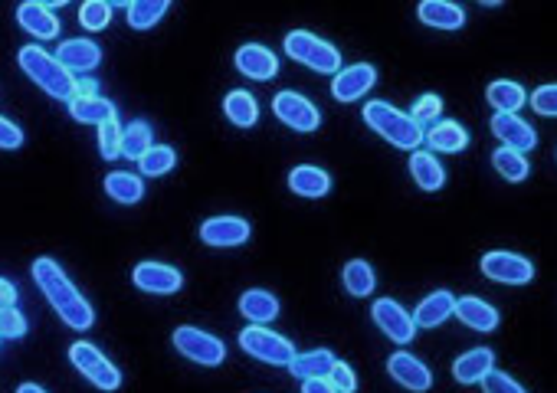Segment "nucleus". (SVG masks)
Masks as SVG:
<instances>
[{"instance_id":"473e14b6","label":"nucleus","mask_w":557,"mask_h":393,"mask_svg":"<svg viewBox=\"0 0 557 393\" xmlns=\"http://www.w3.org/2000/svg\"><path fill=\"white\" fill-rule=\"evenodd\" d=\"M171 10V0H135V4L125 7L128 27L132 30H151L164 14Z\"/></svg>"},{"instance_id":"cd10ccee","label":"nucleus","mask_w":557,"mask_h":393,"mask_svg":"<svg viewBox=\"0 0 557 393\" xmlns=\"http://www.w3.org/2000/svg\"><path fill=\"white\" fill-rule=\"evenodd\" d=\"M223 115H227L236 128H253L259 122V102L253 99V92L233 89L227 99H223Z\"/></svg>"},{"instance_id":"c9c22d12","label":"nucleus","mask_w":557,"mask_h":393,"mask_svg":"<svg viewBox=\"0 0 557 393\" xmlns=\"http://www.w3.org/2000/svg\"><path fill=\"white\" fill-rule=\"evenodd\" d=\"M177 164V151L171 145H151L145 154L138 158V168L145 177H161L168 174L171 168Z\"/></svg>"},{"instance_id":"1a4fd4ad","label":"nucleus","mask_w":557,"mask_h":393,"mask_svg":"<svg viewBox=\"0 0 557 393\" xmlns=\"http://www.w3.org/2000/svg\"><path fill=\"white\" fill-rule=\"evenodd\" d=\"M272 112L282 125H289L292 131H318L322 125V112H318V105L312 99H305L302 92H279L276 99H272Z\"/></svg>"},{"instance_id":"bb28decb","label":"nucleus","mask_w":557,"mask_h":393,"mask_svg":"<svg viewBox=\"0 0 557 393\" xmlns=\"http://www.w3.org/2000/svg\"><path fill=\"white\" fill-rule=\"evenodd\" d=\"M335 361H338V357L331 354L328 348H315V351L295 354V357H292V364H289V371H292V377H299V380L328 377V374H331V367H335Z\"/></svg>"},{"instance_id":"6e6552de","label":"nucleus","mask_w":557,"mask_h":393,"mask_svg":"<svg viewBox=\"0 0 557 393\" xmlns=\"http://www.w3.org/2000/svg\"><path fill=\"white\" fill-rule=\"evenodd\" d=\"M482 276L499 282V285H528L535 279V262L518 256V253H505V249H495V253H485L479 262Z\"/></svg>"},{"instance_id":"ea45409f","label":"nucleus","mask_w":557,"mask_h":393,"mask_svg":"<svg viewBox=\"0 0 557 393\" xmlns=\"http://www.w3.org/2000/svg\"><path fill=\"white\" fill-rule=\"evenodd\" d=\"M27 335V318L17 305L0 308V338H23Z\"/></svg>"},{"instance_id":"c03bdc74","label":"nucleus","mask_w":557,"mask_h":393,"mask_svg":"<svg viewBox=\"0 0 557 393\" xmlns=\"http://www.w3.org/2000/svg\"><path fill=\"white\" fill-rule=\"evenodd\" d=\"M20 145H23V131H20V125H14L10 118L0 115V148H4V151H17Z\"/></svg>"},{"instance_id":"2eb2a0df","label":"nucleus","mask_w":557,"mask_h":393,"mask_svg":"<svg viewBox=\"0 0 557 393\" xmlns=\"http://www.w3.org/2000/svg\"><path fill=\"white\" fill-rule=\"evenodd\" d=\"M200 240L207 246L217 249H230V246H243L250 240V223L243 217H210L200 226Z\"/></svg>"},{"instance_id":"f3484780","label":"nucleus","mask_w":557,"mask_h":393,"mask_svg":"<svg viewBox=\"0 0 557 393\" xmlns=\"http://www.w3.org/2000/svg\"><path fill=\"white\" fill-rule=\"evenodd\" d=\"M236 69H240L246 79L269 82V79H276V73H279V59L269 46L246 43V46L236 50Z\"/></svg>"},{"instance_id":"f03ea898","label":"nucleus","mask_w":557,"mask_h":393,"mask_svg":"<svg viewBox=\"0 0 557 393\" xmlns=\"http://www.w3.org/2000/svg\"><path fill=\"white\" fill-rule=\"evenodd\" d=\"M364 122L371 131H377L384 141H390L394 148H404V151H417L423 145V128L413 122L407 112L394 109L390 102H367L364 105Z\"/></svg>"},{"instance_id":"37998d69","label":"nucleus","mask_w":557,"mask_h":393,"mask_svg":"<svg viewBox=\"0 0 557 393\" xmlns=\"http://www.w3.org/2000/svg\"><path fill=\"white\" fill-rule=\"evenodd\" d=\"M328 380H331V387H335L338 393H354V390H358V377H354L351 364H345V361H335Z\"/></svg>"},{"instance_id":"a878e982","label":"nucleus","mask_w":557,"mask_h":393,"mask_svg":"<svg viewBox=\"0 0 557 393\" xmlns=\"http://www.w3.org/2000/svg\"><path fill=\"white\" fill-rule=\"evenodd\" d=\"M423 141L430 145V151L459 154L462 148H469V131L462 128L459 122H436V125L423 135Z\"/></svg>"},{"instance_id":"b1692460","label":"nucleus","mask_w":557,"mask_h":393,"mask_svg":"<svg viewBox=\"0 0 557 393\" xmlns=\"http://www.w3.org/2000/svg\"><path fill=\"white\" fill-rule=\"evenodd\" d=\"M240 315L250 325H269V321L279 318V299L266 289H246L240 295Z\"/></svg>"},{"instance_id":"9b49d317","label":"nucleus","mask_w":557,"mask_h":393,"mask_svg":"<svg viewBox=\"0 0 557 393\" xmlns=\"http://www.w3.org/2000/svg\"><path fill=\"white\" fill-rule=\"evenodd\" d=\"M132 282H135V289L148 292V295H174L184 285V276H181V269L168 266V262L148 259V262H138L135 266Z\"/></svg>"},{"instance_id":"58836bf2","label":"nucleus","mask_w":557,"mask_h":393,"mask_svg":"<svg viewBox=\"0 0 557 393\" xmlns=\"http://www.w3.org/2000/svg\"><path fill=\"white\" fill-rule=\"evenodd\" d=\"M99 151L105 161H115L122 154V125H118V118L99 125Z\"/></svg>"},{"instance_id":"79ce46f5","label":"nucleus","mask_w":557,"mask_h":393,"mask_svg":"<svg viewBox=\"0 0 557 393\" xmlns=\"http://www.w3.org/2000/svg\"><path fill=\"white\" fill-rule=\"evenodd\" d=\"M482 393H525V387L518 384L515 377H508L505 371H492L482 377Z\"/></svg>"},{"instance_id":"20e7f679","label":"nucleus","mask_w":557,"mask_h":393,"mask_svg":"<svg viewBox=\"0 0 557 393\" xmlns=\"http://www.w3.org/2000/svg\"><path fill=\"white\" fill-rule=\"evenodd\" d=\"M286 53H289V59H295V63L315 69V73H325V76L341 73L338 46H331L328 40L315 37V33H308V30H292L289 33V37H286Z\"/></svg>"},{"instance_id":"c85d7f7f","label":"nucleus","mask_w":557,"mask_h":393,"mask_svg":"<svg viewBox=\"0 0 557 393\" xmlns=\"http://www.w3.org/2000/svg\"><path fill=\"white\" fill-rule=\"evenodd\" d=\"M69 115L82 125H105V122H112L118 112L109 99H102V95H86V99L69 102Z\"/></svg>"},{"instance_id":"6ab92c4d","label":"nucleus","mask_w":557,"mask_h":393,"mask_svg":"<svg viewBox=\"0 0 557 393\" xmlns=\"http://www.w3.org/2000/svg\"><path fill=\"white\" fill-rule=\"evenodd\" d=\"M17 23L40 40H56V33L63 30L50 4H20L17 7Z\"/></svg>"},{"instance_id":"a18cd8bd","label":"nucleus","mask_w":557,"mask_h":393,"mask_svg":"<svg viewBox=\"0 0 557 393\" xmlns=\"http://www.w3.org/2000/svg\"><path fill=\"white\" fill-rule=\"evenodd\" d=\"M302 393H338L331 387L328 377H312V380H302Z\"/></svg>"},{"instance_id":"7c9ffc66","label":"nucleus","mask_w":557,"mask_h":393,"mask_svg":"<svg viewBox=\"0 0 557 393\" xmlns=\"http://www.w3.org/2000/svg\"><path fill=\"white\" fill-rule=\"evenodd\" d=\"M105 194H109L115 204H138V200L145 197V181H141L138 174L115 171L105 177Z\"/></svg>"},{"instance_id":"aec40b11","label":"nucleus","mask_w":557,"mask_h":393,"mask_svg":"<svg viewBox=\"0 0 557 393\" xmlns=\"http://www.w3.org/2000/svg\"><path fill=\"white\" fill-rule=\"evenodd\" d=\"M417 17L433 30H462L466 27V10L449 0H423L417 7Z\"/></svg>"},{"instance_id":"0eeeda50","label":"nucleus","mask_w":557,"mask_h":393,"mask_svg":"<svg viewBox=\"0 0 557 393\" xmlns=\"http://www.w3.org/2000/svg\"><path fill=\"white\" fill-rule=\"evenodd\" d=\"M240 348L256 357V361H266V364H279V367H289L292 357H295V344L286 341L276 331H269L266 325H250L240 331Z\"/></svg>"},{"instance_id":"412c9836","label":"nucleus","mask_w":557,"mask_h":393,"mask_svg":"<svg viewBox=\"0 0 557 393\" xmlns=\"http://www.w3.org/2000/svg\"><path fill=\"white\" fill-rule=\"evenodd\" d=\"M453 308H456V295L449 289H436L417 305V312H413V325L417 328H440L443 321L453 315Z\"/></svg>"},{"instance_id":"4be33fe9","label":"nucleus","mask_w":557,"mask_h":393,"mask_svg":"<svg viewBox=\"0 0 557 393\" xmlns=\"http://www.w3.org/2000/svg\"><path fill=\"white\" fill-rule=\"evenodd\" d=\"M410 177L420 190H426V194H433V190H440L446 184V171H443V164L436 161V154L420 151V148L410 151Z\"/></svg>"},{"instance_id":"4c0bfd02","label":"nucleus","mask_w":557,"mask_h":393,"mask_svg":"<svg viewBox=\"0 0 557 393\" xmlns=\"http://www.w3.org/2000/svg\"><path fill=\"white\" fill-rule=\"evenodd\" d=\"M79 23L92 33L105 30L112 23V4H105V0H89V4H82L79 10Z\"/></svg>"},{"instance_id":"f704fd0d","label":"nucleus","mask_w":557,"mask_h":393,"mask_svg":"<svg viewBox=\"0 0 557 393\" xmlns=\"http://www.w3.org/2000/svg\"><path fill=\"white\" fill-rule=\"evenodd\" d=\"M151 145H154V131H151L148 122H141V118H138V122L122 128V158L138 161Z\"/></svg>"},{"instance_id":"e433bc0d","label":"nucleus","mask_w":557,"mask_h":393,"mask_svg":"<svg viewBox=\"0 0 557 393\" xmlns=\"http://www.w3.org/2000/svg\"><path fill=\"white\" fill-rule=\"evenodd\" d=\"M440 115H443V99L440 95H420L417 99V105H413V112H410V118L413 122H417L420 128H423V135L426 131H430L436 122H440Z\"/></svg>"},{"instance_id":"7ed1b4c3","label":"nucleus","mask_w":557,"mask_h":393,"mask_svg":"<svg viewBox=\"0 0 557 393\" xmlns=\"http://www.w3.org/2000/svg\"><path fill=\"white\" fill-rule=\"evenodd\" d=\"M17 63L23 73H27V79L37 82L46 95H53L59 102H73V76H69L66 69L56 63V56L46 53L43 46H23L17 53Z\"/></svg>"},{"instance_id":"dca6fc26","label":"nucleus","mask_w":557,"mask_h":393,"mask_svg":"<svg viewBox=\"0 0 557 393\" xmlns=\"http://www.w3.org/2000/svg\"><path fill=\"white\" fill-rule=\"evenodd\" d=\"M56 63L66 69L69 76H76V73H92L99 63H102V50H99V43H92V40H63L59 43V50H56Z\"/></svg>"},{"instance_id":"f8f14e48","label":"nucleus","mask_w":557,"mask_h":393,"mask_svg":"<svg viewBox=\"0 0 557 393\" xmlns=\"http://www.w3.org/2000/svg\"><path fill=\"white\" fill-rule=\"evenodd\" d=\"M387 374L397 380L400 387L410 393H426L433 387V371L426 367L420 357H413L410 351H394L387 357Z\"/></svg>"},{"instance_id":"a19ab883","label":"nucleus","mask_w":557,"mask_h":393,"mask_svg":"<svg viewBox=\"0 0 557 393\" xmlns=\"http://www.w3.org/2000/svg\"><path fill=\"white\" fill-rule=\"evenodd\" d=\"M531 109L538 115L557 118V82H548V86H538L531 92Z\"/></svg>"},{"instance_id":"39448f33","label":"nucleus","mask_w":557,"mask_h":393,"mask_svg":"<svg viewBox=\"0 0 557 393\" xmlns=\"http://www.w3.org/2000/svg\"><path fill=\"white\" fill-rule=\"evenodd\" d=\"M69 361H73V367L89 380L92 387H99L105 393L122 387V371H118V367L96 348V344L76 341L73 348H69Z\"/></svg>"},{"instance_id":"393cba45","label":"nucleus","mask_w":557,"mask_h":393,"mask_svg":"<svg viewBox=\"0 0 557 393\" xmlns=\"http://www.w3.org/2000/svg\"><path fill=\"white\" fill-rule=\"evenodd\" d=\"M289 187H292V194L318 200L331 190V177H328V171L315 168V164H299V168H292V174H289Z\"/></svg>"},{"instance_id":"49530a36","label":"nucleus","mask_w":557,"mask_h":393,"mask_svg":"<svg viewBox=\"0 0 557 393\" xmlns=\"http://www.w3.org/2000/svg\"><path fill=\"white\" fill-rule=\"evenodd\" d=\"M10 305H17V289L7 279H0V308H10Z\"/></svg>"},{"instance_id":"c756f323","label":"nucleus","mask_w":557,"mask_h":393,"mask_svg":"<svg viewBox=\"0 0 557 393\" xmlns=\"http://www.w3.org/2000/svg\"><path fill=\"white\" fill-rule=\"evenodd\" d=\"M485 99L495 112H508V115H518V109L525 105V89L518 86L515 79H495L489 89H485Z\"/></svg>"},{"instance_id":"de8ad7c7","label":"nucleus","mask_w":557,"mask_h":393,"mask_svg":"<svg viewBox=\"0 0 557 393\" xmlns=\"http://www.w3.org/2000/svg\"><path fill=\"white\" fill-rule=\"evenodd\" d=\"M17 393H46V390H43L40 384H20Z\"/></svg>"},{"instance_id":"72a5a7b5","label":"nucleus","mask_w":557,"mask_h":393,"mask_svg":"<svg viewBox=\"0 0 557 393\" xmlns=\"http://www.w3.org/2000/svg\"><path fill=\"white\" fill-rule=\"evenodd\" d=\"M492 168L499 171L508 184H521L525 177L531 174V164L525 154H518L512 148H499V151H492Z\"/></svg>"},{"instance_id":"f257e3e1","label":"nucleus","mask_w":557,"mask_h":393,"mask_svg":"<svg viewBox=\"0 0 557 393\" xmlns=\"http://www.w3.org/2000/svg\"><path fill=\"white\" fill-rule=\"evenodd\" d=\"M33 282L40 285L46 302L56 308V315L63 318L69 328H76V331L92 328V321H96L92 305L82 299V292L69 282V276L59 262H53L50 256H40L37 262H33Z\"/></svg>"},{"instance_id":"5701e85b","label":"nucleus","mask_w":557,"mask_h":393,"mask_svg":"<svg viewBox=\"0 0 557 393\" xmlns=\"http://www.w3.org/2000/svg\"><path fill=\"white\" fill-rule=\"evenodd\" d=\"M495 367V354L492 348H472L466 354H459L453 361V377L459 384H482V377Z\"/></svg>"},{"instance_id":"2f4dec72","label":"nucleus","mask_w":557,"mask_h":393,"mask_svg":"<svg viewBox=\"0 0 557 393\" xmlns=\"http://www.w3.org/2000/svg\"><path fill=\"white\" fill-rule=\"evenodd\" d=\"M341 282H345V289L354 295V299H367L377 285L374 266L367 259H351L345 266V272H341Z\"/></svg>"},{"instance_id":"ddd939ff","label":"nucleus","mask_w":557,"mask_h":393,"mask_svg":"<svg viewBox=\"0 0 557 393\" xmlns=\"http://www.w3.org/2000/svg\"><path fill=\"white\" fill-rule=\"evenodd\" d=\"M492 135L502 141V148H512L518 154H528L538 148V131L531 128L521 115L495 112L492 115Z\"/></svg>"},{"instance_id":"9d476101","label":"nucleus","mask_w":557,"mask_h":393,"mask_svg":"<svg viewBox=\"0 0 557 393\" xmlns=\"http://www.w3.org/2000/svg\"><path fill=\"white\" fill-rule=\"evenodd\" d=\"M371 315H374V325L381 328L390 341L410 344L413 338H417V325H413V315L400 302H394V299H377L374 308H371Z\"/></svg>"},{"instance_id":"423d86ee","label":"nucleus","mask_w":557,"mask_h":393,"mask_svg":"<svg viewBox=\"0 0 557 393\" xmlns=\"http://www.w3.org/2000/svg\"><path fill=\"white\" fill-rule=\"evenodd\" d=\"M174 348L181 351L187 361H194L200 367H217L227 361V344H223L217 335H210L204 328H194V325H181L174 328Z\"/></svg>"},{"instance_id":"4468645a","label":"nucleus","mask_w":557,"mask_h":393,"mask_svg":"<svg viewBox=\"0 0 557 393\" xmlns=\"http://www.w3.org/2000/svg\"><path fill=\"white\" fill-rule=\"evenodd\" d=\"M374 82H377V69L371 63H354V66L341 69V73H335V79H331V95L345 105L358 102L361 95L374 89Z\"/></svg>"},{"instance_id":"a211bd4d","label":"nucleus","mask_w":557,"mask_h":393,"mask_svg":"<svg viewBox=\"0 0 557 393\" xmlns=\"http://www.w3.org/2000/svg\"><path fill=\"white\" fill-rule=\"evenodd\" d=\"M453 315L466 328L482 331V335H489V331L499 328V312H495V308L485 302V299H476V295H462V299H456Z\"/></svg>"}]
</instances>
